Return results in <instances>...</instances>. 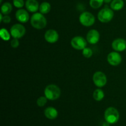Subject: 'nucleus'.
Returning a JSON list of instances; mask_svg holds the SVG:
<instances>
[{
  "label": "nucleus",
  "mask_w": 126,
  "mask_h": 126,
  "mask_svg": "<svg viewBox=\"0 0 126 126\" xmlns=\"http://www.w3.org/2000/svg\"><path fill=\"white\" fill-rule=\"evenodd\" d=\"M30 23L33 28L41 30L46 27L47 20L44 14L40 12H35L31 17Z\"/></svg>",
  "instance_id": "f257e3e1"
},
{
  "label": "nucleus",
  "mask_w": 126,
  "mask_h": 126,
  "mask_svg": "<svg viewBox=\"0 0 126 126\" xmlns=\"http://www.w3.org/2000/svg\"><path fill=\"white\" fill-rule=\"evenodd\" d=\"M61 90L56 85L50 84L47 85L44 89V96L50 101H54L60 98Z\"/></svg>",
  "instance_id": "f03ea898"
},
{
  "label": "nucleus",
  "mask_w": 126,
  "mask_h": 126,
  "mask_svg": "<svg viewBox=\"0 0 126 126\" xmlns=\"http://www.w3.org/2000/svg\"><path fill=\"white\" fill-rule=\"evenodd\" d=\"M105 119L110 124H114L119 119V111L114 107H109L105 110L104 114Z\"/></svg>",
  "instance_id": "7ed1b4c3"
},
{
  "label": "nucleus",
  "mask_w": 126,
  "mask_h": 126,
  "mask_svg": "<svg viewBox=\"0 0 126 126\" xmlns=\"http://www.w3.org/2000/svg\"><path fill=\"white\" fill-rule=\"evenodd\" d=\"M114 17V12L111 8L106 6L103 9L98 12L97 17L102 23H108L113 19Z\"/></svg>",
  "instance_id": "20e7f679"
},
{
  "label": "nucleus",
  "mask_w": 126,
  "mask_h": 126,
  "mask_svg": "<svg viewBox=\"0 0 126 126\" xmlns=\"http://www.w3.org/2000/svg\"><path fill=\"white\" fill-rule=\"evenodd\" d=\"M79 21L82 25L84 27H91L94 24L95 18L91 12L86 11L81 14L79 17Z\"/></svg>",
  "instance_id": "39448f33"
},
{
  "label": "nucleus",
  "mask_w": 126,
  "mask_h": 126,
  "mask_svg": "<svg viewBox=\"0 0 126 126\" xmlns=\"http://www.w3.org/2000/svg\"><path fill=\"white\" fill-rule=\"evenodd\" d=\"M10 33L13 38L19 39L22 38L25 34V27L21 23H16L11 27Z\"/></svg>",
  "instance_id": "423d86ee"
},
{
  "label": "nucleus",
  "mask_w": 126,
  "mask_h": 126,
  "mask_svg": "<svg viewBox=\"0 0 126 126\" xmlns=\"http://www.w3.org/2000/svg\"><path fill=\"white\" fill-rule=\"evenodd\" d=\"M94 84L98 88L104 86L107 83V78L105 74L102 71H97L94 73L92 77Z\"/></svg>",
  "instance_id": "0eeeda50"
},
{
  "label": "nucleus",
  "mask_w": 126,
  "mask_h": 126,
  "mask_svg": "<svg viewBox=\"0 0 126 126\" xmlns=\"http://www.w3.org/2000/svg\"><path fill=\"white\" fill-rule=\"evenodd\" d=\"M87 42L85 38L81 36L73 37L71 40V45L76 50H82L87 46Z\"/></svg>",
  "instance_id": "6e6552de"
},
{
  "label": "nucleus",
  "mask_w": 126,
  "mask_h": 126,
  "mask_svg": "<svg viewBox=\"0 0 126 126\" xmlns=\"http://www.w3.org/2000/svg\"><path fill=\"white\" fill-rule=\"evenodd\" d=\"M107 61L113 66H117L122 62V57L117 51H112L107 56Z\"/></svg>",
  "instance_id": "1a4fd4ad"
},
{
  "label": "nucleus",
  "mask_w": 126,
  "mask_h": 126,
  "mask_svg": "<svg viewBox=\"0 0 126 126\" xmlns=\"http://www.w3.org/2000/svg\"><path fill=\"white\" fill-rule=\"evenodd\" d=\"M86 40L91 44H95L100 40V33L97 30L92 29L89 31L86 35Z\"/></svg>",
  "instance_id": "9d476101"
},
{
  "label": "nucleus",
  "mask_w": 126,
  "mask_h": 126,
  "mask_svg": "<svg viewBox=\"0 0 126 126\" xmlns=\"http://www.w3.org/2000/svg\"><path fill=\"white\" fill-rule=\"evenodd\" d=\"M44 38L48 43H55L59 40V33L54 29L47 30L44 34Z\"/></svg>",
  "instance_id": "9b49d317"
},
{
  "label": "nucleus",
  "mask_w": 126,
  "mask_h": 126,
  "mask_svg": "<svg viewBox=\"0 0 126 126\" xmlns=\"http://www.w3.org/2000/svg\"><path fill=\"white\" fill-rule=\"evenodd\" d=\"M111 47L115 51H123L126 49V40L123 38H117L112 42Z\"/></svg>",
  "instance_id": "f8f14e48"
},
{
  "label": "nucleus",
  "mask_w": 126,
  "mask_h": 126,
  "mask_svg": "<svg viewBox=\"0 0 126 126\" xmlns=\"http://www.w3.org/2000/svg\"><path fill=\"white\" fill-rule=\"evenodd\" d=\"M16 18L20 23H27L30 20L28 12L23 9H19L16 12Z\"/></svg>",
  "instance_id": "ddd939ff"
},
{
  "label": "nucleus",
  "mask_w": 126,
  "mask_h": 126,
  "mask_svg": "<svg viewBox=\"0 0 126 126\" xmlns=\"http://www.w3.org/2000/svg\"><path fill=\"white\" fill-rule=\"evenodd\" d=\"M25 7L28 11L35 13L39 10V5L36 0H27L25 2Z\"/></svg>",
  "instance_id": "4468645a"
},
{
  "label": "nucleus",
  "mask_w": 126,
  "mask_h": 126,
  "mask_svg": "<svg viewBox=\"0 0 126 126\" xmlns=\"http://www.w3.org/2000/svg\"><path fill=\"white\" fill-rule=\"evenodd\" d=\"M44 116L47 119L50 120L55 119L58 116V111L55 107L52 106H49L46 107L44 111Z\"/></svg>",
  "instance_id": "2eb2a0df"
},
{
  "label": "nucleus",
  "mask_w": 126,
  "mask_h": 126,
  "mask_svg": "<svg viewBox=\"0 0 126 126\" xmlns=\"http://www.w3.org/2000/svg\"><path fill=\"white\" fill-rule=\"evenodd\" d=\"M123 0H113L110 3V8L113 11H120L124 7Z\"/></svg>",
  "instance_id": "dca6fc26"
},
{
  "label": "nucleus",
  "mask_w": 126,
  "mask_h": 126,
  "mask_svg": "<svg viewBox=\"0 0 126 126\" xmlns=\"http://www.w3.org/2000/svg\"><path fill=\"white\" fill-rule=\"evenodd\" d=\"M51 9V6L50 3L46 1L43 2L40 5H39V12L43 14H47L50 12Z\"/></svg>",
  "instance_id": "f3484780"
},
{
  "label": "nucleus",
  "mask_w": 126,
  "mask_h": 126,
  "mask_svg": "<svg viewBox=\"0 0 126 126\" xmlns=\"http://www.w3.org/2000/svg\"><path fill=\"white\" fill-rule=\"evenodd\" d=\"M12 10V6L10 2H6L1 5V12L4 15H8Z\"/></svg>",
  "instance_id": "a211bd4d"
},
{
  "label": "nucleus",
  "mask_w": 126,
  "mask_h": 126,
  "mask_svg": "<svg viewBox=\"0 0 126 126\" xmlns=\"http://www.w3.org/2000/svg\"><path fill=\"white\" fill-rule=\"evenodd\" d=\"M105 93L104 91L102 89L97 88L94 91L93 93V98L95 101H100L104 98Z\"/></svg>",
  "instance_id": "6ab92c4d"
},
{
  "label": "nucleus",
  "mask_w": 126,
  "mask_h": 126,
  "mask_svg": "<svg viewBox=\"0 0 126 126\" xmlns=\"http://www.w3.org/2000/svg\"><path fill=\"white\" fill-rule=\"evenodd\" d=\"M103 0H90L89 4L92 8L97 9L103 5Z\"/></svg>",
  "instance_id": "aec40b11"
},
{
  "label": "nucleus",
  "mask_w": 126,
  "mask_h": 126,
  "mask_svg": "<svg viewBox=\"0 0 126 126\" xmlns=\"http://www.w3.org/2000/svg\"><path fill=\"white\" fill-rule=\"evenodd\" d=\"M0 35H1V38L4 41H9L11 38V33H9L7 29L2 28H1V31H0Z\"/></svg>",
  "instance_id": "412c9836"
},
{
  "label": "nucleus",
  "mask_w": 126,
  "mask_h": 126,
  "mask_svg": "<svg viewBox=\"0 0 126 126\" xmlns=\"http://www.w3.org/2000/svg\"><path fill=\"white\" fill-rule=\"evenodd\" d=\"M47 102V98L45 96H41L38 98L36 101L37 105L39 107H43L46 105Z\"/></svg>",
  "instance_id": "4be33fe9"
},
{
  "label": "nucleus",
  "mask_w": 126,
  "mask_h": 126,
  "mask_svg": "<svg viewBox=\"0 0 126 126\" xmlns=\"http://www.w3.org/2000/svg\"><path fill=\"white\" fill-rule=\"evenodd\" d=\"M82 54L86 58H90L93 55V51L91 48L86 47L82 50Z\"/></svg>",
  "instance_id": "5701e85b"
},
{
  "label": "nucleus",
  "mask_w": 126,
  "mask_h": 126,
  "mask_svg": "<svg viewBox=\"0 0 126 126\" xmlns=\"http://www.w3.org/2000/svg\"><path fill=\"white\" fill-rule=\"evenodd\" d=\"M13 5L17 8L21 9L25 5V3L23 0H13Z\"/></svg>",
  "instance_id": "b1692460"
},
{
  "label": "nucleus",
  "mask_w": 126,
  "mask_h": 126,
  "mask_svg": "<svg viewBox=\"0 0 126 126\" xmlns=\"http://www.w3.org/2000/svg\"><path fill=\"white\" fill-rule=\"evenodd\" d=\"M11 46L13 48H17V47L19 46L18 39H17V38H13V39L11 41Z\"/></svg>",
  "instance_id": "393cba45"
},
{
  "label": "nucleus",
  "mask_w": 126,
  "mask_h": 126,
  "mask_svg": "<svg viewBox=\"0 0 126 126\" xmlns=\"http://www.w3.org/2000/svg\"><path fill=\"white\" fill-rule=\"evenodd\" d=\"M11 21V18L10 16H9L8 15H4L2 17V22H4V23H10Z\"/></svg>",
  "instance_id": "a878e982"
},
{
  "label": "nucleus",
  "mask_w": 126,
  "mask_h": 126,
  "mask_svg": "<svg viewBox=\"0 0 126 126\" xmlns=\"http://www.w3.org/2000/svg\"><path fill=\"white\" fill-rule=\"evenodd\" d=\"M112 1H113V0H103V2L106 4H109L111 3V2H112Z\"/></svg>",
  "instance_id": "bb28decb"
},
{
  "label": "nucleus",
  "mask_w": 126,
  "mask_h": 126,
  "mask_svg": "<svg viewBox=\"0 0 126 126\" xmlns=\"http://www.w3.org/2000/svg\"><path fill=\"white\" fill-rule=\"evenodd\" d=\"M110 126V124L108 123V122H107V121L105 122H103V126Z\"/></svg>",
  "instance_id": "cd10ccee"
},
{
  "label": "nucleus",
  "mask_w": 126,
  "mask_h": 126,
  "mask_svg": "<svg viewBox=\"0 0 126 126\" xmlns=\"http://www.w3.org/2000/svg\"><path fill=\"white\" fill-rule=\"evenodd\" d=\"M2 17H3V16H2V14L1 13V14H0V22H2Z\"/></svg>",
  "instance_id": "c85d7f7f"
},
{
  "label": "nucleus",
  "mask_w": 126,
  "mask_h": 126,
  "mask_svg": "<svg viewBox=\"0 0 126 126\" xmlns=\"http://www.w3.org/2000/svg\"><path fill=\"white\" fill-rule=\"evenodd\" d=\"M2 0H0V3H2Z\"/></svg>",
  "instance_id": "c756f323"
},
{
  "label": "nucleus",
  "mask_w": 126,
  "mask_h": 126,
  "mask_svg": "<svg viewBox=\"0 0 126 126\" xmlns=\"http://www.w3.org/2000/svg\"></svg>",
  "instance_id": "7c9ffc66"
}]
</instances>
